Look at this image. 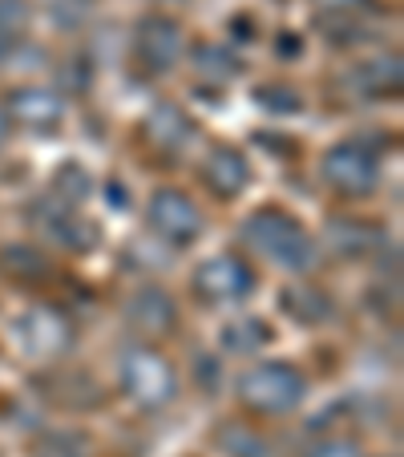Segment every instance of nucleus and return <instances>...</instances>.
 Masks as SVG:
<instances>
[{"mask_svg": "<svg viewBox=\"0 0 404 457\" xmlns=\"http://www.w3.org/2000/svg\"><path fill=\"white\" fill-rule=\"evenodd\" d=\"M121 385L142 409H166L178 397V372L162 353L134 345L121 353Z\"/></svg>", "mask_w": 404, "mask_h": 457, "instance_id": "f03ea898", "label": "nucleus"}, {"mask_svg": "<svg viewBox=\"0 0 404 457\" xmlns=\"http://www.w3.org/2000/svg\"><path fill=\"white\" fill-rule=\"evenodd\" d=\"M21 337H25L29 353H37V356H61L65 348H70L73 328H70V320L61 316V312L33 308V312H25V320H21Z\"/></svg>", "mask_w": 404, "mask_h": 457, "instance_id": "1a4fd4ad", "label": "nucleus"}, {"mask_svg": "<svg viewBox=\"0 0 404 457\" xmlns=\"http://www.w3.org/2000/svg\"><path fill=\"white\" fill-rule=\"evenodd\" d=\"M25 21H29V4H25V0H0V37L17 33Z\"/></svg>", "mask_w": 404, "mask_h": 457, "instance_id": "6ab92c4d", "label": "nucleus"}, {"mask_svg": "<svg viewBox=\"0 0 404 457\" xmlns=\"http://www.w3.org/2000/svg\"><path fill=\"white\" fill-rule=\"evenodd\" d=\"M267 340H271V332H267L263 320H239V324H231V328L223 332V348L227 353H239V356L259 353Z\"/></svg>", "mask_w": 404, "mask_h": 457, "instance_id": "4468645a", "label": "nucleus"}, {"mask_svg": "<svg viewBox=\"0 0 404 457\" xmlns=\"http://www.w3.org/2000/svg\"><path fill=\"white\" fill-rule=\"evenodd\" d=\"M352 86L368 97H384V94H400V61L396 57H376L356 65Z\"/></svg>", "mask_w": 404, "mask_h": 457, "instance_id": "f8f14e48", "label": "nucleus"}, {"mask_svg": "<svg viewBox=\"0 0 404 457\" xmlns=\"http://www.w3.org/2000/svg\"><path fill=\"white\" fill-rule=\"evenodd\" d=\"M57 187L65 190V199H70V203H78L81 195L89 190V174L81 170V166H65V170L57 174Z\"/></svg>", "mask_w": 404, "mask_h": 457, "instance_id": "aec40b11", "label": "nucleus"}, {"mask_svg": "<svg viewBox=\"0 0 404 457\" xmlns=\"http://www.w3.org/2000/svg\"><path fill=\"white\" fill-rule=\"evenodd\" d=\"M146 215H150V227L170 243H194L198 231H202V215H198V207L182 190H158L150 199Z\"/></svg>", "mask_w": 404, "mask_h": 457, "instance_id": "423d86ee", "label": "nucleus"}, {"mask_svg": "<svg viewBox=\"0 0 404 457\" xmlns=\"http://www.w3.org/2000/svg\"><path fill=\"white\" fill-rule=\"evenodd\" d=\"M308 457H364V449L348 437H324L308 449Z\"/></svg>", "mask_w": 404, "mask_h": 457, "instance_id": "a211bd4d", "label": "nucleus"}, {"mask_svg": "<svg viewBox=\"0 0 404 457\" xmlns=\"http://www.w3.org/2000/svg\"><path fill=\"white\" fill-rule=\"evenodd\" d=\"M150 134H154V142H162L166 150H182L190 138H194V126L186 121V113L182 110L162 105V110L150 113Z\"/></svg>", "mask_w": 404, "mask_h": 457, "instance_id": "ddd939ff", "label": "nucleus"}, {"mask_svg": "<svg viewBox=\"0 0 404 457\" xmlns=\"http://www.w3.org/2000/svg\"><path fill=\"white\" fill-rule=\"evenodd\" d=\"M251 170L247 162H243L239 150L231 146H218L207 154V162H202V182H207L215 195H223V199H231V195H239L243 187H247Z\"/></svg>", "mask_w": 404, "mask_h": 457, "instance_id": "9d476101", "label": "nucleus"}, {"mask_svg": "<svg viewBox=\"0 0 404 457\" xmlns=\"http://www.w3.org/2000/svg\"><path fill=\"white\" fill-rule=\"evenodd\" d=\"M134 53L150 73H166L182 53V29L170 17H142L134 29Z\"/></svg>", "mask_w": 404, "mask_h": 457, "instance_id": "39448f33", "label": "nucleus"}, {"mask_svg": "<svg viewBox=\"0 0 404 457\" xmlns=\"http://www.w3.org/2000/svg\"><path fill=\"white\" fill-rule=\"evenodd\" d=\"M243 239L251 243V247L259 251V255H267L271 263H279V268L287 271H311L316 268V243L303 235V227L295 223L292 215H284V211H259V215H251L247 223H243Z\"/></svg>", "mask_w": 404, "mask_h": 457, "instance_id": "f257e3e1", "label": "nucleus"}, {"mask_svg": "<svg viewBox=\"0 0 404 457\" xmlns=\"http://www.w3.org/2000/svg\"><path fill=\"white\" fill-rule=\"evenodd\" d=\"M303 372L292 364H255L239 377V397L255 413H292L303 401Z\"/></svg>", "mask_w": 404, "mask_h": 457, "instance_id": "7ed1b4c3", "label": "nucleus"}, {"mask_svg": "<svg viewBox=\"0 0 404 457\" xmlns=\"http://www.w3.org/2000/svg\"><path fill=\"white\" fill-rule=\"evenodd\" d=\"M319 12H332V17H356V12H372L376 0H316Z\"/></svg>", "mask_w": 404, "mask_h": 457, "instance_id": "412c9836", "label": "nucleus"}, {"mask_svg": "<svg viewBox=\"0 0 404 457\" xmlns=\"http://www.w3.org/2000/svg\"><path fill=\"white\" fill-rule=\"evenodd\" d=\"M319 179H324L332 190H340V195L360 199V195L376 190L380 166L364 146H356V142H340V146H332L324 154V162H319Z\"/></svg>", "mask_w": 404, "mask_h": 457, "instance_id": "20e7f679", "label": "nucleus"}, {"mask_svg": "<svg viewBox=\"0 0 404 457\" xmlns=\"http://www.w3.org/2000/svg\"><path fill=\"white\" fill-rule=\"evenodd\" d=\"M251 284H255L251 268L243 263V259H235V255H215V259H207V263L194 271V287L202 292V300H210V303L243 300V295L251 292Z\"/></svg>", "mask_w": 404, "mask_h": 457, "instance_id": "0eeeda50", "label": "nucleus"}, {"mask_svg": "<svg viewBox=\"0 0 404 457\" xmlns=\"http://www.w3.org/2000/svg\"><path fill=\"white\" fill-rule=\"evenodd\" d=\"M255 97L267 105V110H279V113H295V110H300V97H295L292 89H284V86H259Z\"/></svg>", "mask_w": 404, "mask_h": 457, "instance_id": "f3484780", "label": "nucleus"}, {"mask_svg": "<svg viewBox=\"0 0 404 457\" xmlns=\"http://www.w3.org/2000/svg\"><path fill=\"white\" fill-rule=\"evenodd\" d=\"M332 243L344 255H364V251L376 243V235L368 231V227H356V223H344V219H335L332 223Z\"/></svg>", "mask_w": 404, "mask_h": 457, "instance_id": "2eb2a0df", "label": "nucleus"}, {"mask_svg": "<svg viewBox=\"0 0 404 457\" xmlns=\"http://www.w3.org/2000/svg\"><path fill=\"white\" fill-rule=\"evenodd\" d=\"M284 308L292 312L295 320H303V324H316V320L327 316V300L319 292H287Z\"/></svg>", "mask_w": 404, "mask_h": 457, "instance_id": "dca6fc26", "label": "nucleus"}, {"mask_svg": "<svg viewBox=\"0 0 404 457\" xmlns=\"http://www.w3.org/2000/svg\"><path fill=\"white\" fill-rule=\"evenodd\" d=\"M4 134H9V113H4V105H0V142H4Z\"/></svg>", "mask_w": 404, "mask_h": 457, "instance_id": "4be33fe9", "label": "nucleus"}, {"mask_svg": "<svg viewBox=\"0 0 404 457\" xmlns=\"http://www.w3.org/2000/svg\"><path fill=\"white\" fill-rule=\"evenodd\" d=\"M4 113H9V121L33 129V134H49V129H57L61 121H65V102H61L57 94H49V89H37V86L12 89Z\"/></svg>", "mask_w": 404, "mask_h": 457, "instance_id": "6e6552de", "label": "nucleus"}, {"mask_svg": "<svg viewBox=\"0 0 404 457\" xmlns=\"http://www.w3.org/2000/svg\"><path fill=\"white\" fill-rule=\"evenodd\" d=\"M129 320H134L142 332H170L174 324H178V308H174V300L166 292L146 287V292H138L134 303H129Z\"/></svg>", "mask_w": 404, "mask_h": 457, "instance_id": "9b49d317", "label": "nucleus"}]
</instances>
